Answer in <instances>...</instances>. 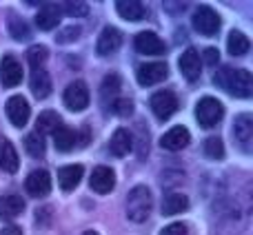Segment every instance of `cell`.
<instances>
[{
  "instance_id": "30",
  "label": "cell",
  "mask_w": 253,
  "mask_h": 235,
  "mask_svg": "<svg viewBox=\"0 0 253 235\" xmlns=\"http://www.w3.org/2000/svg\"><path fill=\"white\" fill-rule=\"evenodd\" d=\"M47 56H49L47 47H42V44H34V47H29V51H27V62H29L36 71L47 62Z\"/></svg>"
},
{
  "instance_id": "26",
  "label": "cell",
  "mask_w": 253,
  "mask_h": 235,
  "mask_svg": "<svg viewBox=\"0 0 253 235\" xmlns=\"http://www.w3.org/2000/svg\"><path fill=\"white\" fill-rule=\"evenodd\" d=\"M227 49H229L231 56H245V53H249L251 42L242 31H231L229 38H227Z\"/></svg>"
},
{
  "instance_id": "3",
  "label": "cell",
  "mask_w": 253,
  "mask_h": 235,
  "mask_svg": "<svg viewBox=\"0 0 253 235\" xmlns=\"http://www.w3.org/2000/svg\"><path fill=\"white\" fill-rule=\"evenodd\" d=\"M222 116H224L222 102H218L211 96L202 98V100L196 105V120L200 122V126H205V129L215 126L220 120H222Z\"/></svg>"
},
{
  "instance_id": "38",
  "label": "cell",
  "mask_w": 253,
  "mask_h": 235,
  "mask_svg": "<svg viewBox=\"0 0 253 235\" xmlns=\"http://www.w3.org/2000/svg\"><path fill=\"white\" fill-rule=\"evenodd\" d=\"M0 235H22V231L18 227H4L2 231H0Z\"/></svg>"
},
{
  "instance_id": "28",
  "label": "cell",
  "mask_w": 253,
  "mask_h": 235,
  "mask_svg": "<svg viewBox=\"0 0 253 235\" xmlns=\"http://www.w3.org/2000/svg\"><path fill=\"white\" fill-rule=\"evenodd\" d=\"M118 91H120V78L116 74L107 76L105 82H102V89H100V96H102V105L107 107V100H109V96L114 98V102L118 100ZM111 102V105H114Z\"/></svg>"
},
{
  "instance_id": "7",
  "label": "cell",
  "mask_w": 253,
  "mask_h": 235,
  "mask_svg": "<svg viewBox=\"0 0 253 235\" xmlns=\"http://www.w3.org/2000/svg\"><path fill=\"white\" fill-rule=\"evenodd\" d=\"M135 51L142 56H162L167 51V44L162 42V38L153 31H140L133 40Z\"/></svg>"
},
{
  "instance_id": "14",
  "label": "cell",
  "mask_w": 253,
  "mask_h": 235,
  "mask_svg": "<svg viewBox=\"0 0 253 235\" xmlns=\"http://www.w3.org/2000/svg\"><path fill=\"white\" fill-rule=\"evenodd\" d=\"M178 67L182 71V76L189 80V82H196L200 78V71H202V60H200V53L196 49H187V51L180 56Z\"/></svg>"
},
{
  "instance_id": "12",
  "label": "cell",
  "mask_w": 253,
  "mask_h": 235,
  "mask_svg": "<svg viewBox=\"0 0 253 235\" xmlns=\"http://www.w3.org/2000/svg\"><path fill=\"white\" fill-rule=\"evenodd\" d=\"M120 44H123V34H120L116 27H105L102 34L98 36L96 51H98V56L107 58V56H111V53L118 51Z\"/></svg>"
},
{
  "instance_id": "4",
  "label": "cell",
  "mask_w": 253,
  "mask_h": 235,
  "mask_svg": "<svg viewBox=\"0 0 253 235\" xmlns=\"http://www.w3.org/2000/svg\"><path fill=\"white\" fill-rule=\"evenodd\" d=\"M62 102L69 111H84L91 102V93H89V87L83 82V80H76L62 93Z\"/></svg>"
},
{
  "instance_id": "39",
  "label": "cell",
  "mask_w": 253,
  "mask_h": 235,
  "mask_svg": "<svg viewBox=\"0 0 253 235\" xmlns=\"http://www.w3.org/2000/svg\"><path fill=\"white\" fill-rule=\"evenodd\" d=\"M83 235H98L96 231H87V233H83Z\"/></svg>"
},
{
  "instance_id": "24",
  "label": "cell",
  "mask_w": 253,
  "mask_h": 235,
  "mask_svg": "<svg viewBox=\"0 0 253 235\" xmlns=\"http://www.w3.org/2000/svg\"><path fill=\"white\" fill-rule=\"evenodd\" d=\"M25 211V200L20 196H4L0 197V218L13 220Z\"/></svg>"
},
{
  "instance_id": "37",
  "label": "cell",
  "mask_w": 253,
  "mask_h": 235,
  "mask_svg": "<svg viewBox=\"0 0 253 235\" xmlns=\"http://www.w3.org/2000/svg\"><path fill=\"white\" fill-rule=\"evenodd\" d=\"M218 60H220V53H218V49H213V47H211V49H207V51H205V62H207V65L215 67V65H218Z\"/></svg>"
},
{
  "instance_id": "20",
  "label": "cell",
  "mask_w": 253,
  "mask_h": 235,
  "mask_svg": "<svg viewBox=\"0 0 253 235\" xmlns=\"http://www.w3.org/2000/svg\"><path fill=\"white\" fill-rule=\"evenodd\" d=\"M18 166H20V160H18L13 144L9 140L0 138V169L7 171V173H16Z\"/></svg>"
},
{
  "instance_id": "8",
  "label": "cell",
  "mask_w": 253,
  "mask_h": 235,
  "mask_svg": "<svg viewBox=\"0 0 253 235\" xmlns=\"http://www.w3.org/2000/svg\"><path fill=\"white\" fill-rule=\"evenodd\" d=\"M169 76V69H167L165 62H144V65L138 67L135 71V78L142 87H151V84H158Z\"/></svg>"
},
{
  "instance_id": "32",
  "label": "cell",
  "mask_w": 253,
  "mask_h": 235,
  "mask_svg": "<svg viewBox=\"0 0 253 235\" xmlns=\"http://www.w3.org/2000/svg\"><path fill=\"white\" fill-rule=\"evenodd\" d=\"M9 34H11L13 40H27L31 36V31H29V27H27L22 20L13 18V20L9 22Z\"/></svg>"
},
{
  "instance_id": "10",
  "label": "cell",
  "mask_w": 253,
  "mask_h": 235,
  "mask_svg": "<svg viewBox=\"0 0 253 235\" xmlns=\"http://www.w3.org/2000/svg\"><path fill=\"white\" fill-rule=\"evenodd\" d=\"M25 189L31 197H44L51 191V178H49V173L44 169H36L27 175Z\"/></svg>"
},
{
  "instance_id": "15",
  "label": "cell",
  "mask_w": 253,
  "mask_h": 235,
  "mask_svg": "<svg viewBox=\"0 0 253 235\" xmlns=\"http://www.w3.org/2000/svg\"><path fill=\"white\" fill-rule=\"evenodd\" d=\"M89 184H91V189L96 193H100V196L111 193L114 187H116V173L109 169V166H96V169L91 171V180H89Z\"/></svg>"
},
{
  "instance_id": "22",
  "label": "cell",
  "mask_w": 253,
  "mask_h": 235,
  "mask_svg": "<svg viewBox=\"0 0 253 235\" xmlns=\"http://www.w3.org/2000/svg\"><path fill=\"white\" fill-rule=\"evenodd\" d=\"M53 144H56L58 151L69 153L74 151V147L78 144V133H76L71 126H58L53 131Z\"/></svg>"
},
{
  "instance_id": "31",
  "label": "cell",
  "mask_w": 253,
  "mask_h": 235,
  "mask_svg": "<svg viewBox=\"0 0 253 235\" xmlns=\"http://www.w3.org/2000/svg\"><path fill=\"white\" fill-rule=\"evenodd\" d=\"M205 153L207 157H211V160H220V157H224V144L220 138H215V135H211V138L205 140Z\"/></svg>"
},
{
  "instance_id": "34",
  "label": "cell",
  "mask_w": 253,
  "mask_h": 235,
  "mask_svg": "<svg viewBox=\"0 0 253 235\" xmlns=\"http://www.w3.org/2000/svg\"><path fill=\"white\" fill-rule=\"evenodd\" d=\"M83 34V29H80L78 25H71V27H67V29H62L60 34H58V42L60 44H67V42H74V40H78V36Z\"/></svg>"
},
{
  "instance_id": "19",
  "label": "cell",
  "mask_w": 253,
  "mask_h": 235,
  "mask_svg": "<svg viewBox=\"0 0 253 235\" xmlns=\"http://www.w3.org/2000/svg\"><path fill=\"white\" fill-rule=\"evenodd\" d=\"M83 173H84V169L80 164L62 166V169L58 171V184L62 187V191H74L80 184V180H83Z\"/></svg>"
},
{
  "instance_id": "33",
  "label": "cell",
  "mask_w": 253,
  "mask_h": 235,
  "mask_svg": "<svg viewBox=\"0 0 253 235\" xmlns=\"http://www.w3.org/2000/svg\"><path fill=\"white\" fill-rule=\"evenodd\" d=\"M111 111L120 118H126V116L133 114V102H131L129 98H118V100L111 105Z\"/></svg>"
},
{
  "instance_id": "35",
  "label": "cell",
  "mask_w": 253,
  "mask_h": 235,
  "mask_svg": "<svg viewBox=\"0 0 253 235\" xmlns=\"http://www.w3.org/2000/svg\"><path fill=\"white\" fill-rule=\"evenodd\" d=\"M65 13L69 18H83L89 13V7L84 2H67L65 4Z\"/></svg>"
},
{
  "instance_id": "21",
  "label": "cell",
  "mask_w": 253,
  "mask_h": 235,
  "mask_svg": "<svg viewBox=\"0 0 253 235\" xmlns=\"http://www.w3.org/2000/svg\"><path fill=\"white\" fill-rule=\"evenodd\" d=\"M31 91H34V96L38 98V100H44V98H49V93H51L53 84H51V76L47 74V71L42 69H36L34 74H31Z\"/></svg>"
},
{
  "instance_id": "18",
  "label": "cell",
  "mask_w": 253,
  "mask_h": 235,
  "mask_svg": "<svg viewBox=\"0 0 253 235\" xmlns=\"http://www.w3.org/2000/svg\"><path fill=\"white\" fill-rule=\"evenodd\" d=\"M116 11H118L120 18H125V20H131V22H138V20H144L147 18V7H144L142 2H138V0H120L118 4H116Z\"/></svg>"
},
{
  "instance_id": "5",
  "label": "cell",
  "mask_w": 253,
  "mask_h": 235,
  "mask_svg": "<svg viewBox=\"0 0 253 235\" xmlns=\"http://www.w3.org/2000/svg\"><path fill=\"white\" fill-rule=\"evenodd\" d=\"M193 27L196 31H200L202 36H215L220 31V16L207 4H200V7L193 11Z\"/></svg>"
},
{
  "instance_id": "29",
  "label": "cell",
  "mask_w": 253,
  "mask_h": 235,
  "mask_svg": "<svg viewBox=\"0 0 253 235\" xmlns=\"http://www.w3.org/2000/svg\"><path fill=\"white\" fill-rule=\"evenodd\" d=\"M25 149H27V153H29L31 157H42L44 156V140H42V135H38L34 131V133H29L25 138Z\"/></svg>"
},
{
  "instance_id": "17",
  "label": "cell",
  "mask_w": 253,
  "mask_h": 235,
  "mask_svg": "<svg viewBox=\"0 0 253 235\" xmlns=\"http://www.w3.org/2000/svg\"><path fill=\"white\" fill-rule=\"evenodd\" d=\"M60 7L53 2H44L42 7H40V11L36 13V25H38V29L42 31H51L58 27V22H60Z\"/></svg>"
},
{
  "instance_id": "13",
  "label": "cell",
  "mask_w": 253,
  "mask_h": 235,
  "mask_svg": "<svg viewBox=\"0 0 253 235\" xmlns=\"http://www.w3.org/2000/svg\"><path fill=\"white\" fill-rule=\"evenodd\" d=\"M233 138L242 147V151L249 153L253 144V118L249 114H242L233 122Z\"/></svg>"
},
{
  "instance_id": "6",
  "label": "cell",
  "mask_w": 253,
  "mask_h": 235,
  "mask_svg": "<svg viewBox=\"0 0 253 235\" xmlns=\"http://www.w3.org/2000/svg\"><path fill=\"white\" fill-rule=\"evenodd\" d=\"M151 111L158 120H169L178 111V96L173 91H158L151 96Z\"/></svg>"
},
{
  "instance_id": "36",
  "label": "cell",
  "mask_w": 253,
  "mask_h": 235,
  "mask_svg": "<svg viewBox=\"0 0 253 235\" xmlns=\"http://www.w3.org/2000/svg\"><path fill=\"white\" fill-rule=\"evenodd\" d=\"M187 231H189L187 224H182V222H173V224H169V227L162 229L160 235H187Z\"/></svg>"
},
{
  "instance_id": "27",
  "label": "cell",
  "mask_w": 253,
  "mask_h": 235,
  "mask_svg": "<svg viewBox=\"0 0 253 235\" xmlns=\"http://www.w3.org/2000/svg\"><path fill=\"white\" fill-rule=\"evenodd\" d=\"M60 126V116L56 111H42L36 120V133L44 135V133H53V131Z\"/></svg>"
},
{
  "instance_id": "1",
  "label": "cell",
  "mask_w": 253,
  "mask_h": 235,
  "mask_svg": "<svg viewBox=\"0 0 253 235\" xmlns=\"http://www.w3.org/2000/svg\"><path fill=\"white\" fill-rule=\"evenodd\" d=\"M213 82L236 98H251V93H253V80L247 69L224 67V69H220V74H215Z\"/></svg>"
},
{
  "instance_id": "11",
  "label": "cell",
  "mask_w": 253,
  "mask_h": 235,
  "mask_svg": "<svg viewBox=\"0 0 253 235\" xmlns=\"http://www.w3.org/2000/svg\"><path fill=\"white\" fill-rule=\"evenodd\" d=\"M20 80H22L20 62H18L11 53H7V56L0 60V82H2L7 89H11V87H18Z\"/></svg>"
},
{
  "instance_id": "9",
  "label": "cell",
  "mask_w": 253,
  "mask_h": 235,
  "mask_svg": "<svg viewBox=\"0 0 253 235\" xmlns=\"http://www.w3.org/2000/svg\"><path fill=\"white\" fill-rule=\"evenodd\" d=\"M7 118L9 122H11L13 126H18V129H22V126L29 122V116H31V107L29 102L25 100L22 96H13L7 100Z\"/></svg>"
},
{
  "instance_id": "23",
  "label": "cell",
  "mask_w": 253,
  "mask_h": 235,
  "mask_svg": "<svg viewBox=\"0 0 253 235\" xmlns=\"http://www.w3.org/2000/svg\"><path fill=\"white\" fill-rule=\"evenodd\" d=\"M109 149L116 157H125L126 153L133 149V140H131V133L126 129H118L114 135H111V142Z\"/></svg>"
},
{
  "instance_id": "16",
  "label": "cell",
  "mask_w": 253,
  "mask_h": 235,
  "mask_svg": "<svg viewBox=\"0 0 253 235\" xmlns=\"http://www.w3.org/2000/svg\"><path fill=\"white\" fill-rule=\"evenodd\" d=\"M189 142H191V133L184 126H173L160 138L162 149H167V151H182Z\"/></svg>"
},
{
  "instance_id": "2",
  "label": "cell",
  "mask_w": 253,
  "mask_h": 235,
  "mask_svg": "<svg viewBox=\"0 0 253 235\" xmlns=\"http://www.w3.org/2000/svg\"><path fill=\"white\" fill-rule=\"evenodd\" d=\"M151 209H153L151 191L144 184H138V187L131 189L129 196H126V218L135 224H142L151 215Z\"/></svg>"
},
{
  "instance_id": "25",
  "label": "cell",
  "mask_w": 253,
  "mask_h": 235,
  "mask_svg": "<svg viewBox=\"0 0 253 235\" xmlns=\"http://www.w3.org/2000/svg\"><path fill=\"white\" fill-rule=\"evenodd\" d=\"M189 209V197L184 193H169L162 202V215H178Z\"/></svg>"
}]
</instances>
